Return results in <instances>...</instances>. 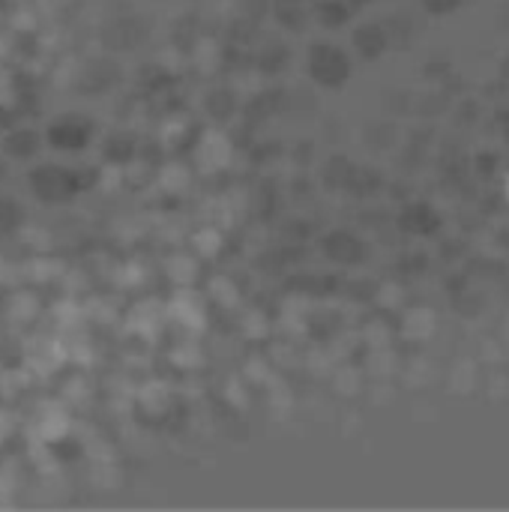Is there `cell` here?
I'll use <instances>...</instances> for the list:
<instances>
[{
    "label": "cell",
    "mask_w": 509,
    "mask_h": 512,
    "mask_svg": "<svg viewBox=\"0 0 509 512\" xmlns=\"http://www.w3.org/2000/svg\"><path fill=\"white\" fill-rule=\"evenodd\" d=\"M504 198L509 201V171H507V177H504Z\"/></svg>",
    "instance_id": "cell-2"
},
{
    "label": "cell",
    "mask_w": 509,
    "mask_h": 512,
    "mask_svg": "<svg viewBox=\"0 0 509 512\" xmlns=\"http://www.w3.org/2000/svg\"><path fill=\"white\" fill-rule=\"evenodd\" d=\"M402 330H405V336L408 339H429V333L435 330V315L429 312V309H411L408 315H405V324H402Z\"/></svg>",
    "instance_id": "cell-1"
}]
</instances>
